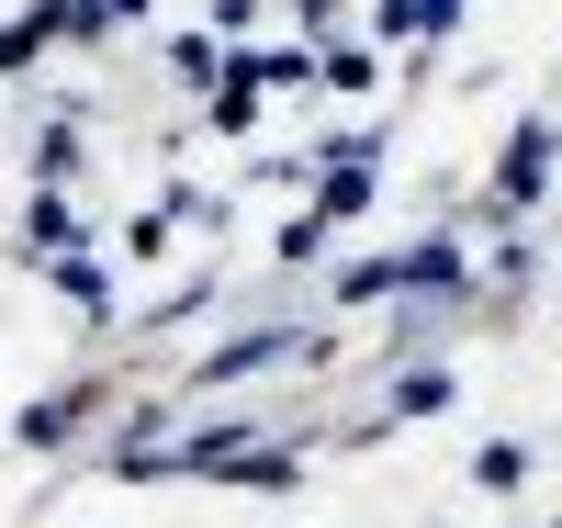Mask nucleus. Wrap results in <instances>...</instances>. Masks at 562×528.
Wrapping results in <instances>:
<instances>
[{"label": "nucleus", "mask_w": 562, "mask_h": 528, "mask_svg": "<svg viewBox=\"0 0 562 528\" xmlns=\"http://www.w3.org/2000/svg\"><path fill=\"white\" fill-rule=\"evenodd\" d=\"M315 382V371H338V326L326 315H237L225 338H203L192 360L169 371V394L180 405H214V394H259V382Z\"/></svg>", "instance_id": "f257e3e1"}, {"label": "nucleus", "mask_w": 562, "mask_h": 528, "mask_svg": "<svg viewBox=\"0 0 562 528\" xmlns=\"http://www.w3.org/2000/svg\"><path fill=\"white\" fill-rule=\"evenodd\" d=\"M124 394H135V382H124L113 360H79L68 382H45V394L12 405V450H23V461H79V450H90V427H113Z\"/></svg>", "instance_id": "f03ea898"}, {"label": "nucleus", "mask_w": 562, "mask_h": 528, "mask_svg": "<svg viewBox=\"0 0 562 528\" xmlns=\"http://www.w3.org/2000/svg\"><path fill=\"white\" fill-rule=\"evenodd\" d=\"M562 191V113H506V147L484 169V191L461 203V225H529Z\"/></svg>", "instance_id": "7ed1b4c3"}, {"label": "nucleus", "mask_w": 562, "mask_h": 528, "mask_svg": "<svg viewBox=\"0 0 562 528\" xmlns=\"http://www.w3.org/2000/svg\"><path fill=\"white\" fill-rule=\"evenodd\" d=\"M371 203H383V124L315 135V147H304V214H315L326 236H349Z\"/></svg>", "instance_id": "20e7f679"}, {"label": "nucleus", "mask_w": 562, "mask_h": 528, "mask_svg": "<svg viewBox=\"0 0 562 528\" xmlns=\"http://www.w3.org/2000/svg\"><path fill=\"white\" fill-rule=\"evenodd\" d=\"M12 259L45 281V270H68V259H102V225L79 214V191H23V225H12Z\"/></svg>", "instance_id": "39448f33"}, {"label": "nucleus", "mask_w": 562, "mask_h": 528, "mask_svg": "<svg viewBox=\"0 0 562 528\" xmlns=\"http://www.w3.org/2000/svg\"><path fill=\"white\" fill-rule=\"evenodd\" d=\"M90 180V102H34L23 124V191H79Z\"/></svg>", "instance_id": "423d86ee"}, {"label": "nucleus", "mask_w": 562, "mask_h": 528, "mask_svg": "<svg viewBox=\"0 0 562 528\" xmlns=\"http://www.w3.org/2000/svg\"><path fill=\"white\" fill-rule=\"evenodd\" d=\"M540 270H551V248L529 225H473V293H484V315H518Z\"/></svg>", "instance_id": "0eeeda50"}, {"label": "nucleus", "mask_w": 562, "mask_h": 528, "mask_svg": "<svg viewBox=\"0 0 562 528\" xmlns=\"http://www.w3.org/2000/svg\"><path fill=\"white\" fill-rule=\"evenodd\" d=\"M225 281H237V270H225V259H203V270H180L169 293H147V304H135V315L113 326V338H124L135 360H147V338H180V326H203V315L225 304Z\"/></svg>", "instance_id": "6e6552de"}, {"label": "nucleus", "mask_w": 562, "mask_h": 528, "mask_svg": "<svg viewBox=\"0 0 562 528\" xmlns=\"http://www.w3.org/2000/svg\"><path fill=\"white\" fill-rule=\"evenodd\" d=\"M473 23V0H371V45H383L394 68H416V57H439V45Z\"/></svg>", "instance_id": "1a4fd4ad"}, {"label": "nucleus", "mask_w": 562, "mask_h": 528, "mask_svg": "<svg viewBox=\"0 0 562 528\" xmlns=\"http://www.w3.org/2000/svg\"><path fill=\"white\" fill-rule=\"evenodd\" d=\"M450 394H461V371L450 360H394V371H371V416L394 427H428V416H450Z\"/></svg>", "instance_id": "9d476101"}, {"label": "nucleus", "mask_w": 562, "mask_h": 528, "mask_svg": "<svg viewBox=\"0 0 562 528\" xmlns=\"http://www.w3.org/2000/svg\"><path fill=\"white\" fill-rule=\"evenodd\" d=\"M383 79H394V57H383L371 34H326V45H315V90H338V102H371Z\"/></svg>", "instance_id": "9b49d317"}, {"label": "nucleus", "mask_w": 562, "mask_h": 528, "mask_svg": "<svg viewBox=\"0 0 562 528\" xmlns=\"http://www.w3.org/2000/svg\"><path fill=\"white\" fill-rule=\"evenodd\" d=\"M158 79H169V102H192V113H203V102H214V79H225V45H214L203 23H192V34H158Z\"/></svg>", "instance_id": "f8f14e48"}, {"label": "nucleus", "mask_w": 562, "mask_h": 528, "mask_svg": "<svg viewBox=\"0 0 562 528\" xmlns=\"http://www.w3.org/2000/svg\"><path fill=\"white\" fill-rule=\"evenodd\" d=\"M102 259H113V270H135V281H147V270H169V259H180V225H169V203H135V214L102 236Z\"/></svg>", "instance_id": "ddd939ff"}, {"label": "nucleus", "mask_w": 562, "mask_h": 528, "mask_svg": "<svg viewBox=\"0 0 562 528\" xmlns=\"http://www.w3.org/2000/svg\"><path fill=\"white\" fill-rule=\"evenodd\" d=\"M237 68L281 102V90H315V45H304V34H281V45H237Z\"/></svg>", "instance_id": "4468645a"}, {"label": "nucleus", "mask_w": 562, "mask_h": 528, "mask_svg": "<svg viewBox=\"0 0 562 528\" xmlns=\"http://www.w3.org/2000/svg\"><path fill=\"white\" fill-rule=\"evenodd\" d=\"M45 45H57V0H23V12L0 23V79H23V68L45 57Z\"/></svg>", "instance_id": "2eb2a0df"}, {"label": "nucleus", "mask_w": 562, "mask_h": 528, "mask_svg": "<svg viewBox=\"0 0 562 528\" xmlns=\"http://www.w3.org/2000/svg\"><path fill=\"white\" fill-rule=\"evenodd\" d=\"M529 472H540V450H529V439H484V450H473V495H518Z\"/></svg>", "instance_id": "dca6fc26"}, {"label": "nucleus", "mask_w": 562, "mask_h": 528, "mask_svg": "<svg viewBox=\"0 0 562 528\" xmlns=\"http://www.w3.org/2000/svg\"><path fill=\"white\" fill-rule=\"evenodd\" d=\"M281 12H293V34H304V45H326V34H349L360 0H281Z\"/></svg>", "instance_id": "f3484780"}, {"label": "nucleus", "mask_w": 562, "mask_h": 528, "mask_svg": "<svg viewBox=\"0 0 562 528\" xmlns=\"http://www.w3.org/2000/svg\"><path fill=\"white\" fill-rule=\"evenodd\" d=\"M259 12H270V0H203V34H214V45H248Z\"/></svg>", "instance_id": "a211bd4d"}, {"label": "nucleus", "mask_w": 562, "mask_h": 528, "mask_svg": "<svg viewBox=\"0 0 562 528\" xmlns=\"http://www.w3.org/2000/svg\"><path fill=\"white\" fill-rule=\"evenodd\" d=\"M90 12H113V23L135 34V23H158V0H90Z\"/></svg>", "instance_id": "6ab92c4d"}, {"label": "nucleus", "mask_w": 562, "mask_h": 528, "mask_svg": "<svg viewBox=\"0 0 562 528\" xmlns=\"http://www.w3.org/2000/svg\"><path fill=\"white\" fill-rule=\"evenodd\" d=\"M551 315H562V259H551Z\"/></svg>", "instance_id": "aec40b11"}, {"label": "nucleus", "mask_w": 562, "mask_h": 528, "mask_svg": "<svg viewBox=\"0 0 562 528\" xmlns=\"http://www.w3.org/2000/svg\"><path fill=\"white\" fill-rule=\"evenodd\" d=\"M551 90H562V68H551Z\"/></svg>", "instance_id": "412c9836"}, {"label": "nucleus", "mask_w": 562, "mask_h": 528, "mask_svg": "<svg viewBox=\"0 0 562 528\" xmlns=\"http://www.w3.org/2000/svg\"><path fill=\"white\" fill-rule=\"evenodd\" d=\"M540 528H562V517H540Z\"/></svg>", "instance_id": "4be33fe9"}]
</instances>
